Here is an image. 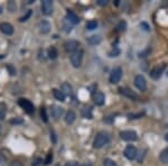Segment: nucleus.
<instances>
[{"label": "nucleus", "instance_id": "18", "mask_svg": "<svg viewBox=\"0 0 168 166\" xmlns=\"http://www.w3.org/2000/svg\"><path fill=\"white\" fill-rule=\"evenodd\" d=\"M53 94L55 96L56 100H59V101H65V94L61 91V90H57V89H53Z\"/></svg>", "mask_w": 168, "mask_h": 166}, {"label": "nucleus", "instance_id": "38", "mask_svg": "<svg viewBox=\"0 0 168 166\" xmlns=\"http://www.w3.org/2000/svg\"><path fill=\"white\" fill-rule=\"evenodd\" d=\"M10 166H23V164L19 161H13L10 163Z\"/></svg>", "mask_w": 168, "mask_h": 166}, {"label": "nucleus", "instance_id": "24", "mask_svg": "<svg viewBox=\"0 0 168 166\" xmlns=\"http://www.w3.org/2000/svg\"><path fill=\"white\" fill-rule=\"evenodd\" d=\"M6 112H7V106L3 102H0V121L5 119Z\"/></svg>", "mask_w": 168, "mask_h": 166}, {"label": "nucleus", "instance_id": "41", "mask_svg": "<svg viewBox=\"0 0 168 166\" xmlns=\"http://www.w3.org/2000/svg\"><path fill=\"white\" fill-rule=\"evenodd\" d=\"M65 166H80L76 162H69V163H66V165Z\"/></svg>", "mask_w": 168, "mask_h": 166}, {"label": "nucleus", "instance_id": "13", "mask_svg": "<svg viewBox=\"0 0 168 166\" xmlns=\"http://www.w3.org/2000/svg\"><path fill=\"white\" fill-rule=\"evenodd\" d=\"M119 92H120L122 96H127V98H129V99H131V100L138 99V96H137L132 90H130V89H128V88H120L119 89Z\"/></svg>", "mask_w": 168, "mask_h": 166}, {"label": "nucleus", "instance_id": "29", "mask_svg": "<svg viewBox=\"0 0 168 166\" xmlns=\"http://www.w3.org/2000/svg\"><path fill=\"white\" fill-rule=\"evenodd\" d=\"M40 117H42V119H43L44 122H47V121H48L47 112H46L45 108H42V109H40Z\"/></svg>", "mask_w": 168, "mask_h": 166}, {"label": "nucleus", "instance_id": "49", "mask_svg": "<svg viewBox=\"0 0 168 166\" xmlns=\"http://www.w3.org/2000/svg\"><path fill=\"white\" fill-rule=\"evenodd\" d=\"M167 127H168V125H167Z\"/></svg>", "mask_w": 168, "mask_h": 166}, {"label": "nucleus", "instance_id": "20", "mask_svg": "<svg viewBox=\"0 0 168 166\" xmlns=\"http://www.w3.org/2000/svg\"><path fill=\"white\" fill-rule=\"evenodd\" d=\"M62 92L65 94V96H71L72 94V86H69V83H63L62 84Z\"/></svg>", "mask_w": 168, "mask_h": 166}, {"label": "nucleus", "instance_id": "3", "mask_svg": "<svg viewBox=\"0 0 168 166\" xmlns=\"http://www.w3.org/2000/svg\"><path fill=\"white\" fill-rule=\"evenodd\" d=\"M121 139L125 142H136L138 139V135L134 130H123L120 132Z\"/></svg>", "mask_w": 168, "mask_h": 166}, {"label": "nucleus", "instance_id": "6", "mask_svg": "<svg viewBox=\"0 0 168 166\" xmlns=\"http://www.w3.org/2000/svg\"><path fill=\"white\" fill-rule=\"evenodd\" d=\"M54 10V3L52 0H45L42 3V13L45 15V16H49L53 13Z\"/></svg>", "mask_w": 168, "mask_h": 166}, {"label": "nucleus", "instance_id": "36", "mask_svg": "<svg viewBox=\"0 0 168 166\" xmlns=\"http://www.w3.org/2000/svg\"><path fill=\"white\" fill-rule=\"evenodd\" d=\"M6 159H7V156L5 154H1V152H0V164H5Z\"/></svg>", "mask_w": 168, "mask_h": 166}, {"label": "nucleus", "instance_id": "32", "mask_svg": "<svg viewBox=\"0 0 168 166\" xmlns=\"http://www.w3.org/2000/svg\"><path fill=\"white\" fill-rule=\"evenodd\" d=\"M52 161H53V153L52 152H49V153L47 154V157H46V159H45V165H48V164H51L52 163Z\"/></svg>", "mask_w": 168, "mask_h": 166}, {"label": "nucleus", "instance_id": "8", "mask_svg": "<svg viewBox=\"0 0 168 166\" xmlns=\"http://www.w3.org/2000/svg\"><path fill=\"white\" fill-rule=\"evenodd\" d=\"M137 154H138L137 148L135 146H132V145H128L125 148V152H123V155L128 158V159H130V161H132V159H135L137 157Z\"/></svg>", "mask_w": 168, "mask_h": 166}, {"label": "nucleus", "instance_id": "27", "mask_svg": "<svg viewBox=\"0 0 168 166\" xmlns=\"http://www.w3.org/2000/svg\"><path fill=\"white\" fill-rule=\"evenodd\" d=\"M7 8H8V10L10 11V13H13V11L17 9V5L15 1H13V0H10V1H8V3H7Z\"/></svg>", "mask_w": 168, "mask_h": 166}, {"label": "nucleus", "instance_id": "7", "mask_svg": "<svg viewBox=\"0 0 168 166\" xmlns=\"http://www.w3.org/2000/svg\"><path fill=\"white\" fill-rule=\"evenodd\" d=\"M165 69H166V64L156 65V66L150 71V76H151V79H154V80H158V79L161 76V74H163V72H164Z\"/></svg>", "mask_w": 168, "mask_h": 166}, {"label": "nucleus", "instance_id": "31", "mask_svg": "<svg viewBox=\"0 0 168 166\" xmlns=\"http://www.w3.org/2000/svg\"><path fill=\"white\" fill-rule=\"evenodd\" d=\"M30 16H32V10H28V11H27L26 15H25V16L20 17V19H19V22H22V23L26 22V20H28V18H29Z\"/></svg>", "mask_w": 168, "mask_h": 166}, {"label": "nucleus", "instance_id": "10", "mask_svg": "<svg viewBox=\"0 0 168 166\" xmlns=\"http://www.w3.org/2000/svg\"><path fill=\"white\" fill-rule=\"evenodd\" d=\"M79 46H80V43H79L78 40H74V39L67 40L66 43L64 44V47L66 49V52H69V53H74L75 51H78Z\"/></svg>", "mask_w": 168, "mask_h": 166}, {"label": "nucleus", "instance_id": "21", "mask_svg": "<svg viewBox=\"0 0 168 166\" xmlns=\"http://www.w3.org/2000/svg\"><path fill=\"white\" fill-rule=\"evenodd\" d=\"M82 117L83 118H86V119L93 118V115H92V110H91V108H84V109L82 110Z\"/></svg>", "mask_w": 168, "mask_h": 166}, {"label": "nucleus", "instance_id": "42", "mask_svg": "<svg viewBox=\"0 0 168 166\" xmlns=\"http://www.w3.org/2000/svg\"><path fill=\"white\" fill-rule=\"evenodd\" d=\"M141 26H144L145 27V29L146 30H149V26L146 24V23H141Z\"/></svg>", "mask_w": 168, "mask_h": 166}, {"label": "nucleus", "instance_id": "23", "mask_svg": "<svg viewBox=\"0 0 168 166\" xmlns=\"http://www.w3.org/2000/svg\"><path fill=\"white\" fill-rule=\"evenodd\" d=\"M57 56H59V52H57V49H56L55 47H51L48 49V57H49V59L55 60V59H57Z\"/></svg>", "mask_w": 168, "mask_h": 166}, {"label": "nucleus", "instance_id": "43", "mask_svg": "<svg viewBox=\"0 0 168 166\" xmlns=\"http://www.w3.org/2000/svg\"><path fill=\"white\" fill-rule=\"evenodd\" d=\"M83 166H92V164H91V163H86V164H84Z\"/></svg>", "mask_w": 168, "mask_h": 166}, {"label": "nucleus", "instance_id": "37", "mask_svg": "<svg viewBox=\"0 0 168 166\" xmlns=\"http://www.w3.org/2000/svg\"><path fill=\"white\" fill-rule=\"evenodd\" d=\"M142 115H144V112L138 113V115H129V118H130V119H138V118H141Z\"/></svg>", "mask_w": 168, "mask_h": 166}, {"label": "nucleus", "instance_id": "17", "mask_svg": "<svg viewBox=\"0 0 168 166\" xmlns=\"http://www.w3.org/2000/svg\"><path fill=\"white\" fill-rule=\"evenodd\" d=\"M75 119H76V113L73 110H69L66 112V115H65V122L67 125H72L75 121Z\"/></svg>", "mask_w": 168, "mask_h": 166}, {"label": "nucleus", "instance_id": "9", "mask_svg": "<svg viewBox=\"0 0 168 166\" xmlns=\"http://www.w3.org/2000/svg\"><path fill=\"white\" fill-rule=\"evenodd\" d=\"M135 86H136L137 89H138V90H140V91H145V90L147 89L146 79H145L141 74L137 75L136 78H135Z\"/></svg>", "mask_w": 168, "mask_h": 166}, {"label": "nucleus", "instance_id": "5", "mask_svg": "<svg viewBox=\"0 0 168 166\" xmlns=\"http://www.w3.org/2000/svg\"><path fill=\"white\" fill-rule=\"evenodd\" d=\"M122 69L121 67H115V70L111 72V75H110V82L112 84H117V83L120 82L121 78H122Z\"/></svg>", "mask_w": 168, "mask_h": 166}, {"label": "nucleus", "instance_id": "12", "mask_svg": "<svg viewBox=\"0 0 168 166\" xmlns=\"http://www.w3.org/2000/svg\"><path fill=\"white\" fill-rule=\"evenodd\" d=\"M93 101L96 106H103L104 102H105V96L103 94V92L96 91L93 94Z\"/></svg>", "mask_w": 168, "mask_h": 166}, {"label": "nucleus", "instance_id": "39", "mask_svg": "<svg viewBox=\"0 0 168 166\" xmlns=\"http://www.w3.org/2000/svg\"><path fill=\"white\" fill-rule=\"evenodd\" d=\"M40 162H42V159L40 158H36L34 162H33V164H32V166H38L40 164Z\"/></svg>", "mask_w": 168, "mask_h": 166}, {"label": "nucleus", "instance_id": "33", "mask_svg": "<svg viewBox=\"0 0 168 166\" xmlns=\"http://www.w3.org/2000/svg\"><path fill=\"white\" fill-rule=\"evenodd\" d=\"M7 70L9 71V73H10V75H16V69L13 67V65L11 64H7Z\"/></svg>", "mask_w": 168, "mask_h": 166}, {"label": "nucleus", "instance_id": "48", "mask_svg": "<svg viewBox=\"0 0 168 166\" xmlns=\"http://www.w3.org/2000/svg\"><path fill=\"white\" fill-rule=\"evenodd\" d=\"M55 166H61V165H59V164H57V165H55Z\"/></svg>", "mask_w": 168, "mask_h": 166}, {"label": "nucleus", "instance_id": "40", "mask_svg": "<svg viewBox=\"0 0 168 166\" xmlns=\"http://www.w3.org/2000/svg\"><path fill=\"white\" fill-rule=\"evenodd\" d=\"M98 3H99L100 6H107L108 1L107 0H98Z\"/></svg>", "mask_w": 168, "mask_h": 166}, {"label": "nucleus", "instance_id": "30", "mask_svg": "<svg viewBox=\"0 0 168 166\" xmlns=\"http://www.w3.org/2000/svg\"><path fill=\"white\" fill-rule=\"evenodd\" d=\"M103 166H118L115 161H112L110 158H105L103 162Z\"/></svg>", "mask_w": 168, "mask_h": 166}, {"label": "nucleus", "instance_id": "15", "mask_svg": "<svg viewBox=\"0 0 168 166\" xmlns=\"http://www.w3.org/2000/svg\"><path fill=\"white\" fill-rule=\"evenodd\" d=\"M38 28H39V32L42 34H48L51 32V24L47 20H42L38 25Z\"/></svg>", "mask_w": 168, "mask_h": 166}, {"label": "nucleus", "instance_id": "35", "mask_svg": "<svg viewBox=\"0 0 168 166\" xmlns=\"http://www.w3.org/2000/svg\"><path fill=\"white\" fill-rule=\"evenodd\" d=\"M51 140L53 144H55V143L57 142V137H56L55 131H54L53 129H51Z\"/></svg>", "mask_w": 168, "mask_h": 166}, {"label": "nucleus", "instance_id": "25", "mask_svg": "<svg viewBox=\"0 0 168 166\" xmlns=\"http://www.w3.org/2000/svg\"><path fill=\"white\" fill-rule=\"evenodd\" d=\"M71 24H72V23L69 22V19H66V18L64 19V22H63V27H64V29L66 33H69V32L72 30V25Z\"/></svg>", "mask_w": 168, "mask_h": 166}, {"label": "nucleus", "instance_id": "26", "mask_svg": "<svg viewBox=\"0 0 168 166\" xmlns=\"http://www.w3.org/2000/svg\"><path fill=\"white\" fill-rule=\"evenodd\" d=\"M96 27H98V22H96V20H90V22H88V24H86V28H88L89 30L95 29Z\"/></svg>", "mask_w": 168, "mask_h": 166}, {"label": "nucleus", "instance_id": "44", "mask_svg": "<svg viewBox=\"0 0 168 166\" xmlns=\"http://www.w3.org/2000/svg\"><path fill=\"white\" fill-rule=\"evenodd\" d=\"M3 59H5V55H3V54H1V55H0V60H3Z\"/></svg>", "mask_w": 168, "mask_h": 166}, {"label": "nucleus", "instance_id": "16", "mask_svg": "<svg viewBox=\"0 0 168 166\" xmlns=\"http://www.w3.org/2000/svg\"><path fill=\"white\" fill-rule=\"evenodd\" d=\"M66 19H69L72 24H79L80 23V18L78 17V15L75 13H73L72 10H69V9L66 10Z\"/></svg>", "mask_w": 168, "mask_h": 166}, {"label": "nucleus", "instance_id": "22", "mask_svg": "<svg viewBox=\"0 0 168 166\" xmlns=\"http://www.w3.org/2000/svg\"><path fill=\"white\" fill-rule=\"evenodd\" d=\"M159 158H160V161L163 162L164 164H168V147L165 148V149L160 153Z\"/></svg>", "mask_w": 168, "mask_h": 166}, {"label": "nucleus", "instance_id": "46", "mask_svg": "<svg viewBox=\"0 0 168 166\" xmlns=\"http://www.w3.org/2000/svg\"><path fill=\"white\" fill-rule=\"evenodd\" d=\"M1 130H3V126L0 125V134H1Z\"/></svg>", "mask_w": 168, "mask_h": 166}, {"label": "nucleus", "instance_id": "47", "mask_svg": "<svg viewBox=\"0 0 168 166\" xmlns=\"http://www.w3.org/2000/svg\"><path fill=\"white\" fill-rule=\"evenodd\" d=\"M1 11H3V8H1V7H0V13H1Z\"/></svg>", "mask_w": 168, "mask_h": 166}, {"label": "nucleus", "instance_id": "1", "mask_svg": "<svg viewBox=\"0 0 168 166\" xmlns=\"http://www.w3.org/2000/svg\"><path fill=\"white\" fill-rule=\"evenodd\" d=\"M109 142H110L109 134L105 132V131H100L99 134L96 135L95 138H94L93 147L95 148V149H100V148L104 147Z\"/></svg>", "mask_w": 168, "mask_h": 166}, {"label": "nucleus", "instance_id": "4", "mask_svg": "<svg viewBox=\"0 0 168 166\" xmlns=\"http://www.w3.org/2000/svg\"><path fill=\"white\" fill-rule=\"evenodd\" d=\"M18 105L25 110V112L29 113V115L35 111L34 105H33L29 100H27V99H19L18 100Z\"/></svg>", "mask_w": 168, "mask_h": 166}, {"label": "nucleus", "instance_id": "11", "mask_svg": "<svg viewBox=\"0 0 168 166\" xmlns=\"http://www.w3.org/2000/svg\"><path fill=\"white\" fill-rule=\"evenodd\" d=\"M0 32L3 33L5 35H13V27L9 23H1L0 24Z\"/></svg>", "mask_w": 168, "mask_h": 166}, {"label": "nucleus", "instance_id": "19", "mask_svg": "<svg viewBox=\"0 0 168 166\" xmlns=\"http://www.w3.org/2000/svg\"><path fill=\"white\" fill-rule=\"evenodd\" d=\"M86 40H88V43L90 44V45H98V44L101 43L102 38L100 37L99 35H93V36H91V37H89Z\"/></svg>", "mask_w": 168, "mask_h": 166}, {"label": "nucleus", "instance_id": "14", "mask_svg": "<svg viewBox=\"0 0 168 166\" xmlns=\"http://www.w3.org/2000/svg\"><path fill=\"white\" fill-rule=\"evenodd\" d=\"M51 112L52 116H53L55 119H59L63 116V112H64V109L59 106H52L51 108Z\"/></svg>", "mask_w": 168, "mask_h": 166}, {"label": "nucleus", "instance_id": "45", "mask_svg": "<svg viewBox=\"0 0 168 166\" xmlns=\"http://www.w3.org/2000/svg\"><path fill=\"white\" fill-rule=\"evenodd\" d=\"M165 140H166V142H168V134L165 136Z\"/></svg>", "mask_w": 168, "mask_h": 166}, {"label": "nucleus", "instance_id": "2", "mask_svg": "<svg viewBox=\"0 0 168 166\" xmlns=\"http://www.w3.org/2000/svg\"><path fill=\"white\" fill-rule=\"evenodd\" d=\"M71 63L74 67H80L82 64V59H83V51L82 49H78L74 53L71 54Z\"/></svg>", "mask_w": 168, "mask_h": 166}, {"label": "nucleus", "instance_id": "34", "mask_svg": "<svg viewBox=\"0 0 168 166\" xmlns=\"http://www.w3.org/2000/svg\"><path fill=\"white\" fill-rule=\"evenodd\" d=\"M9 122L13 123V125H19V123H23V119L20 118H13L9 120Z\"/></svg>", "mask_w": 168, "mask_h": 166}, {"label": "nucleus", "instance_id": "28", "mask_svg": "<svg viewBox=\"0 0 168 166\" xmlns=\"http://www.w3.org/2000/svg\"><path fill=\"white\" fill-rule=\"evenodd\" d=\"M125 29H127V23L122 20V22L119 23V25L117 26V30L118 32H125Z\"/></svg>", "mask_w": 168, "mask_h": 166}]
</instances>
